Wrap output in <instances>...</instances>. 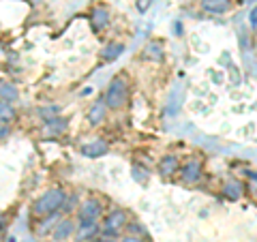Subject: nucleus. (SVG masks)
Instances as JSON below:
<instances>
[{
    "label": "nucleus",
    "instance_id": "nucleus-1",
    "mask_svg": "<svg viewBox=\"0 0 257 242\" xmlns=\"http://www.w3.org/2000/svg\"><path fill=\"white\" fill-rule=\"evenodd\" d=\"M103 99H105L107 107L111 111L124 109L128 105V99H131V82H128V77L124 73L111 77V82L105 88V94H103Z\"/></svg>",
    "mask_w": 257,
    "mask_h": 242
},
{
    "label": "nucleus",
    "instance_id": "nucleus-2",
    "mask_svg": "<svg viewBox=\"0 0 257 242\" xmlns=\"http://www.w3.org/2000/svg\"><path fill=\"white\" fill-rule=\"evenodd\" d=\"M64 197H67V191H64L62 187L47 189L41 197L35 199V204H32V214H35L37 219H43V216H50L54 212H60Z\"/></svg>",
    "mask_w": 257,
    "mask_h": 242
},
{
    "label": "nucleus",
    "instance_id": "nucleus-3",
    "mask_svg": "<svg viewBox=\"0 0 257 242\" xmlns=\"http://www.w3.org/2000/svg\"><path fill=\"white\" fill-rule=\"evenodd\" d=\"M128 212L124 208H111V210L101 219V233L109 238H120L126 231L128 225Z\"/></svg>",
    "mask_w": 257,
    "mask_h": 242
},
{
    "label": "nucleus",
    "instance_id": "nucleus-4",
    "mask_svg": "<svg viewBox=\"0 0 257 242\" xmlns=\"http://www.w3.org/2000/svg\"><path fill=\"white\" fill-rule=\"evenodd\" d=\"M103 212H105V206L99 197H86L82 204H79L77 212H75V223L77 225H90V223H99L103 219Z\"/></svg>",
    "mask_w": 257,
    "mask_h": 242
},
{
    "label": "nucleus",
    "instance_id": "nucleus-5",
    "mask_svg": "<svg viewBox=\"0 0 257 242\" xmlns=\"http://www.w3.org/2000/svg\"><path fill=\"white\" fill-rule=\"evenodd\" d=\"M178 178H180L182 184H187V187H195V184H199L204 178V163L199 159L184 161V163L180 165Z\"/></svg>",
    "mask_w": 257,
    "mask_h": 242
},
{
    "label": "nucleus",
    "instance_id": "nucleus-6",
    "mask_svg": "<svg viewBox=\"0 0 257 242\" xmlns=\"http://www.w3.org/2000/svg\"><path fill=\"white\" fill-rule=\"evenodd\" d=\"M75 229H77V223L73 216H62V219L58 221V225L54 227L52 231V242H67L75 236Z\"/></svg>",
    "mask_w": 257,
    "mask_h": 242
},
{
    "label": "nucleus",
    "instance_id": "nucleus-7",
    "mask_svg": "<svg viewBox=\"0 0 257 242\" xmlns=\"http://www.w3.org/2000/svg\"><path fill=\"white\" fill-rule=\"evenodd\" d=\"M107 152H109V142H105L103 137H94V140L79 146V155L86 159H99V157H105Z\"/></svg>",
    "mask_w": 257,
    "mask_h": 242
},
{
    "label": "nucleus",
    "instance_id": "nucleus-8",
    "mask_svg": "<svg viewBox=\"0 0 257 242\" xmlns=\"http://www.w3.org/2000/svg\"><path fill=\"white\" fill-rule=\"evenodd\" d=\"M109 22H111V13H109L107 7L94 5L90 9V26L94 32H103L109 26Z\"/></svg>",
    "mask_w": 257,
    "mask_h": 242
},
{
    "label": "nucleus",
    "instance_id": "nucleus-9",
    "mask_svg": "<svg viewBox=\"0 0 257 242\" xmlns=\"http://www.w3.org/2000/svg\"><path fill=\"white\" fill-rule=\"evenodd\" d=\"M107 111H109V107H107V103H105V99H101L99 101H94L90 107H88V111H86V120H88V125L90 127H99V125H103L105 123V118H107Z\"/></svg>",
    "mask_w": 257,
    "mask_h": 242
},
{
    "label": "nucleus",
    "instance_id": "nucleus-10",
    "mask_svg": "<svg viewBox=\"0 0 257 242\" xmlns=\"http://www.w3.org/2000/svg\"><path fill=\"white\" fill-rule=\"evenodd\" d=\"M142 58L148 60V62H163V58H165V45H163V41L150 39V41L142 47Z\"/></svg>",
    "mask_w": 257,
    "mask_h": 242
},
{
    "label": "nucleus",
    "instance_id": "nucleus-11",
    "mask_svg": "<svg viewBox=\"0 0 257 242\" xmlns=\"http://www.w3.org/2000/svg\"><path fill=\"white\" fill-rule=\"evenodd\" d=\"M157 169H159L161 178H174V176L180 172V159L176 155H165L163 159L159 161Z\"/></svg>",
    "mask_w": 257,
    "mask_h": 242
},
{
    "label": "nucleus",
    "instance_id": "nucleus-12",
    "mask_svg": "<svg viewBox=\"0 0 257 242\" xmlns=\"http://www.w3.org/2000/svg\"><path fill=\"white\" fill-rule=\"evenodd\" d=\"M67 129H69V118H64V116H54V118L43 120V133L50 137H60Z\"/></svg>",
    "mask_w": 257,
    "mask_h": 242
},
{
    "label": "nucleus",
    "instance_id": "nucleus-13",
    "mask_svg": "<svg viewBox=\"0 0 257 242\" xmlns=\"http://www.w3.org/2000/svg\"><path fill=\"white\" fill-rule=\"evenodd\" d=\"M60 219H62V214H60V212H54V214H50V216H43V219H39L37 227H35V233H37L39 238L52 236V231H54L56 225H58Z\"/></svg>",
    "mask_w": 257,
    "mask_h": 242
},
{
    "label": "nucleus",
    "instance_id": "nucleus-14",
    "mask_svg": "<svg viewBox=\"0 0 257 242\" xmlns=\"http://www.w3.org/2000/svg\"><path fill=\"white\" fill-rule=\"evenodd\" d=\"M231 0H202L199 7H202V11L208 13V15H225L229 9H231Z\"/></svg>",
    "mask_w": 257,
    "mask_h": 242
},
{
    "label": "nucleus",
    "instance_id": "nucleus-15",
    "mask_svg": "<svg viewBox=\"0 0 257 242\" xmlns=\"http://www.w3.org/2000/svg\"><path fill=\"white\" fill-rule=\"evenodd\" d=\"M101 233V223H90V225H77L75 229V242H92Z\"/></svg>",
    "mask_w": 257,
    "mask_h": 242
},
{
    "label": "nucleus",
    "instance_id": "nucleus-16",
    "mask_svg": "<svg viewBox=\"0 0 257 242\" xmlns=\"http://www.w3.org/2000/svg\"><path fill=\"white\" fill-rule=\"evenodd\" d=\"M223 195L227 197L229 201H238L240 197H242V193H244V184L240 182V180H236V178H231V180H227L223 184Z\"/></svg>",
    "mask_w": 257,
    "mask_h": 242
},
{
    "label": "nucleus",
    "instance_id": "nucleus-17",
    "mask_svg": "<svg viewBox=\"0 0 257 242\" xmlns=\"http://www.w3.org/2000/svg\"><path fill=\"white\" fill-rule=\"evenodd\" d=\"M79 204H82V201H79V195L75 191L67 193V197H64V201H62V208H60V214L62 216H73L77 212Z\"/></svg>",
    "mask_w": 257,
    "mask_h": 242
},
{
    "label": "nucleus",
    "instance_id": "nucleus-18",
    "mask_svg": "<svg viewBox=\"0 0 257 242\" xmlns=\"http://www.w3.org/2000/svg\"><path fill=\"white\" fill-rule=\"evenodd\" d=\"M120 54H124V45L120 41H111L101 50V58L105 62H114L120 58Z\"/></svg>",
    "mask_w": 257,
    "mask_h": 242
},
{
    "label": "nucleus",
    "instance_id": "nucleus-19",
    "mask_svg": "<svg viewBox=\"0 0 257 242\" xmlns=\"http://www.w3.org/2000/svg\"><path fill=\"white\" fill-rule=\"evenodd\" d=\"M0 99L13 105V103L20 99V90H18V88H15V84H11V82H0Z\"/></svg>",
    "mask_w": 257,
    "mask_h": 242
},
{
    "label": "nucleus",
    "instance_id": "nucleus-20",
    "mask_svg": "<svg viewBox=\"0 0 257 242\" xmlns=\"http://www.w3.org/2000/svg\"><path fill=\"white\" fill-rule=\"evenodd\" d=\"M15 118H18V114H15V107L11 105V103H7V101L0 99V123L11 125Z\"/></svg>",
    "mask_w": 257,
    "mask_h": 242
},
{
    "label": "nucleus",
    "instance_id": "nucleus-21",
    "mask_svg": "<svg viewBox=\"0 0 257 242\" xmlns=\"http://www.w3.org/2000/svg\"><path fill=\"white\" fill-rule=\"evenodd\" d=\"M131 172H133V180H138V182H146L148 176H150L148 167H144V165H140V163H135V165L131 167Z\"/></svg>",
    "mask_w": 257,
    "mask_h": 242
},
{
    "label": "nucleus",
    "instance_id": "nucleus-22",
    "mask_svg": "<svg viewBox=\"0 0 257 242\" xmlns=\"http://www.w3.org/2000/svg\"><path fill=\"white\" fill-rule=\"evenodd\" d=\"M124 233H131V236H140V238H144V236H146V229H144V225L138 223V221H128Z\"/></svg>",
    "mask_w": 257,
    "mask_h": 242
},
{
    "label": "nucleus",
    "instance_id": "nucleus-23",
    "mask_svg": "<svg viewBox=\"0 0 257 242\" xmlns=\"http://www.w3.org/2000/svg\"><path fill=\"white\" fill-rule=\"evenodd\" d=\"M58 114H60L58 105H47V107H39V116H43V120H47V118H54V116H58Z\"/></svg>",
    "mask_w": 257,
    "mask_h": 242
},
{
    "label": "nucleus",
    "instance_id": "nucleus-24",
    "mask_svg": "<svg viewBox=\"0 0 257 242\" xmlns=\"http://www.w3.org/2000/svg\"><path fill=\"white\" fill-rule=\"evenodd\" d=\"M120 242H146V238H140V236H131V233H124V236H120Z\"/></svg>",
    "mask_w": 257,
    "mask_h": 242
},
{
    "label": "nucleus",
    "instance_id": "nucleus-25",
    "mask_svg": "<svg viewBox=\"0 0 257 242\" xmlns=\"http://www.w3.org/2000/svg\"><path fill=\"white\" fill-rule=\"evenodd\" d=\"M248 24H251L253 28H257V5L253 7L251 11H248Z\"/></svg>",
    "mask_w": 257,
    "mask_h": 242
},
{
    "label": "nucleus",
    "instance_id": "nucleus-26",
    "mask_svg": "<svg viewBox=\"0 0 257 242\" xmlns=\"http://www.w3.org/2000/svg\"><path fill=\"white\" fill-rule=\"evenodd\" d=\"M92 242H120V238H109V236H103V233H99Z\"/></svg>",
    "mask_w": 257,
    "mask_h": 242
},
{
    "label": "nucleus",
    "instance_id": "nucleus-27",
    "mask_svg": "<svg viewBox=\"0 0 257 242\" xmlns=\"http://www.w3.org/2000/svg\"><path fill=\"white\" fill-rule=\"evenodd\" d=\"M9 131H11V127H9V125H5V123L0 125V140H3L5 135H9Z\"/></svg>",
    "mask_w": 257,
    "mask_h": 242
},
{
    "label": "nucleus",
    "instance_id": "nucleus-28",
    "mask_svg": "<svg viewBox=\"0 0 257 242\" xmlns=\"http://www.w3.org/2000/svg\"><path fill=\"white\" fill-rule=\"evenodd\" d=\"M238 3H242V5H248V3H257V0H238Z\"/></svg>",
    "mask_w": 257,
    "mask_h": 242
},
{
    "label": "nucleus",
    "instance_id": "nucleus-29",
    "mask_svg": "<svg viewBox=\"0 0 257 242\" xmlns=\"http://www.w3.org/2000/svg\"><path fill=\"white\" fill-rule=\"evenodd\" d=\"M0 125H3V123H0Z\"/></svg>",
    "mask_w": 257,
    "mask_h": 242
}]
</instances>
